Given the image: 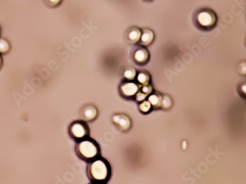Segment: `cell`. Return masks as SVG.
<instances>
[{"label": "cell", "instance_id": "2e32d148", "mask_svg": "<svg viewBox=\"0 0 246 184\" xmlns=\"http://www.w3.org/2000/svg\"><path fill=\"white\" fill-rule=\"evenodd\" d=\"M10 50V44L5 39H0V53H7Z\"/></svg>", "mask_w": 246, "mask_h": 184}, {"label": "cell", "instance_id": "4fadbf2b", "mask_svg": "<svg viewBox=\"0 0 246 184\" xmlns=\"http://www.w3.org/2000/svg\"><path fill=\"white\" fill-rule=\"evenodd\" d=\"M136 70L132 67L126 69L124 71V72H123V77H124L125 80L128 81H133L134 80H136Z\"/></svg>", "mask_w": 246, "mask_h": 184}, {"label": "cell", "instance_id": "44dd1931", "mask_svg": "<svg viewBox=\"0 0 246 184\" xmlns=\"http://www.w3.org/2000/svg\"><path fill=\"white\" fill-rule=\"evenodd\" d=\"M1 65H2V59H1V56H0V67H1Z\"/></svg>", "mask_w": 246, "mask_h": 184}, {"label": "cell", "instance_id": "6da1fadb", "mask_svg": "<svg viewBox=\"0 0 246 184\" xmlns=\"http://www.w3.org/2000/svg\"><path fill=\"white\" fill-rule=\"evenodd\" d=\"M86 174L91 183H107L111 176V166L107 160L100 156L88 163Z\"/></svg>", "mask_w": 246, "mask_h": 184}, {"label": "cell", "instance_id": "7c38bea8", "mask_svg": "<svg viewBox=\"0 0 246 184\" xmlns=\"http://www.w3.org/2000/svg\"><path fill=\"white\" fill-rule=\"evenodd\" d=\"M162 95L158 93H152L147 97V100L151 104L153 108H161Z\"/></svg>", "mask_w": 246, "mask_h": 184}, {"label": "cell", "instance_id": "ffe728a7", "mask_svg": "<svg viewBox=\"0 0 246 184\" xmlns=\"http://www.w3.org/2000/svg\"><path fill=\"white\" fill-rule=\"evenodd\" d=\"M242 90H243V91L244 92V93L246 94V85H243V87H242Z\"/></svg>", "mask_w": 246, "mask_h": 184}, {"label": "cell", "instance_id": "ba28073f", "mask_svg": "<svg viewBox=\"0 0 246 184\" xmlns=\"http://www.w3.org/2000/svg\"><path fill=\"white\" fill-rule=\"evenodd\" d=\"M150 58V53L146 48L140 47L137 49L133 54L134 61L139 65H145L147 64Z\"/></svg>", "mask_w": 246, "mask_h": 184}, {"label": "cell", "instance_id": "ac0fdd59", "mask_svg": "<svg viewBox=\"0 0 246 184\" xmlns=\"http://www.w3.org/2000/svg\"><path fill=\"white\" fill-rule=\"evenodd\" d=\"M147 97H148V96L146 95L145 94L142 93V92H141L140 90H139V91L138 92V93H137V95H136V97H135V100H136L137 102H141L144 101V100H146V99H147Z\"/></svg>", "mask_w": 246, "mask_h": 184}, {"label": "cell", "instance_id": "5bb4252c", "mask_svg": "<svg viewBox=\"0 0 246 184\" xmlns=\"http://www.w3.org/2000/svg\"><path fill=\"white\" fill-rule=\"evenodd\" d=\"M139 110L141 113L144 114H147L153 110L151 104L150 103L148 100H144V101L139 102Z\"/></svg>", "mask_w": 246, "mask_h": 184}, {"label": "cell", "instance_id": "8992f818", "mask_svg": "<svg viewBox=\"0 0 246 184\" xmlns=\"http://www.w3.org/2000/svg\"><path fill=\"white\" fill-rule=\"evenodd\" d=\"M114 124L122 132H126L131 127L130 117L125 114H116L112 116Z\"/></svg>", "mask_w": 246, "mask_h": 184}, {"label": "cell", "instance_id": "9a60e30c", "mask_svg": "<svg viewBox=\"0 0 246 184\" xmlns=\"http://www.w3.org/2000/svg\"><path fill=\"white\" fill-rule=\"evenodd\" d=\"M172 105V101L170 96L166 95H162L161 108L164 110H167L171 108Z\"/></svg>", "mask_w": 246, "mask_h": 184}, {"label": "cell", "instance_id": "30bf717a", "mask_svg": "<svg viewBox=\"0 0 246 184\" xmlns=\"http://www.w3.org/2000/svg\"><path fill=\"white\" fill-rule=\"evenodd\" d=\"M142 30L138 28H133L128 31V39L131 43H136L140 42Z\"/></svg>", "mask_w": 246, "mask_h": 184}, {"label": "cell", "instance_id": "7402d4cb", "mask_svg": "<svg viewBox=\"0 0 246 184\" xmlns=\"http://www.w3.org/2000/svg\"><path fill=\"white\" fill-rule=\"evenodd\" d=\"M89 184H106V183H91Z\"/></svg>", "mask_w": 246, "mask_h": 184}, {"label": "cell", "instance_id": "603a6c76", "mask_svg": "<svg viewBox=\"0 0 246 184\" xmlns=\"http://www.w3.org/2000/svg\"><path fill=\"white\" fill-rule=\"evenodd\" d=\"M147 1H150V0H147Z\"/></svg>", "mask_w": 246, "mask_h": 184}, {"label": "cell", "instance_id": "277c9868", "mask_svg": "<svg viewBox=\"0 0 246 184\" xmlns=\"http://www.w3.org/2000/svg\"><path fill=\"white\" fill-rule=\"evenodd\" d=\"M120 93L122 97L126 99L135 98L137 93L140 90V86L134 81L126 80L120 85Z\"/></svg>", "mask_w": 246, "mask_h": 184}, {"label": "cell", "instance_id": "52a82bcc", "mask_svg": "<svg viewBox=\"0 0 246 184\" xmlns=\"http://www.w3.org/2000/svg\"><path fill=\"white\" fill-rule=\"evenodd\" d=\"M98 115V110L95 105H87L81 110V116L85 122H92L95 120Z\"/></svg>", "mask_w": 246, "mask_h": 184}, {"label": "cell", "instance_id": "e0dca14e", "mask_svg": "<svg viewBox=\"0 0 246 184\" xmlns=\"http://www.w3.org/2000/svg\"><path fill=\"white\" fill-rule=\"evenodd\" d=\"M140 91L142 93L145 94L146 95L149 96L151 94L153 93V86L151 84L142 85V86L140 87Z\"/></svg>", "mask_w": 246, "mask_h": 184}, {"label": "cell", "instance_id": "d6986e66", "mask_svg": "<svg viewBox=\"0 0 246 184\" xmlns=\"http://www.w3.org/2000/svg\"><path fill=\"white\" fill-rule=\"evenodd\" d=\"M48 4L51 6H57L61 3L62 0H47Z\"/></svg>", "mask_w": 246, "mask_h": 184}, {"label": "cell", "instance_id": "3957f363", "mask_svg": "<svg viewBox=\"0 0 246 184\" xmlns=\"http://www.w3.org/2000/svg\"><path fill=\"white\" fill-rule=\"evenodd\" d=\"M69 135L76 142L89 137V127L86 122L76 120L69 127Z\"/></svg>", "mask_w": 246, "mask_h": 184}, {"label": "cell", "instance_id": "9c48e42d", "mask_svg": "<svg viewBox=\"0 0 246 184\" xmlns=\"http://www.w3.org/2000/svg\"><path fill=\"white\" fill-rule=\"evenodd\" d=\"M155 38V34L153 30L150 29H143L141 32V36L140 39V43L143 47H147L151 45Z\"/></svg>", "mask_w": 246, "mask_h": 184}, {"label": "cell", "instance_id": "8fae6325", "mask_svg": "<svg viewBox=\"0 0 246 184\" xmlns=\"http://www.w3.org/2000/svg\"><path fill=\"white\" fill-rule=\"evenodd\" d=\"M136 83L139 85V86H142V85L151 84V74H149L148 72L146 71H141V72H139L136 75Z\"/></svg>", "mask_w": 246, "mask_h": 184}, {"label": "cell", "instance_id": "7a4b0ae2", "mask_svg": "<svg viewBox=\"0 0 246 184\" xmlns=\"http://www.w3.org/2000/svg\"><path fill=\"white\" fill-rule=\"evenodd\" d=\"M75 152L80 160L90 162L100 156V147L95 140L89 137L76 142Z\"/></svg>", "mask_w": 246, "mask_h": 184}, {"label": "cell", "instance_id": "5b68a950", "mask_svg": "<svg viewBox=\"0 0 246 184\" xmlns=\"http://www.w3.org/2000/svg\"><path fill=\"white\" fill-rule=\"evenodd\" d=\"M216 17L209 10H202L197 15V22L203 28H210L215 24Z\"/></svg>", "mask_w": 246, "mask_h": 184}]
</instances>
